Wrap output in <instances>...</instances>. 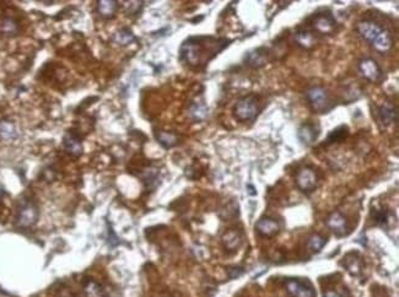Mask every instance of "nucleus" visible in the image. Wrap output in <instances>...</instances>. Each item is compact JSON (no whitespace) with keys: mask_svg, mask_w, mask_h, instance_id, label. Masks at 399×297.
<instances>
[{"mask_svg":"<svg viewBox=\"0 0 399 297\" xmlns=\"http://www.w3.org/2000/svg\"><path fill=\"white\" fill-rule=\"evenodd\" d=\"M324 297H342V296H340L339 293H337L336 291L328 290V291H325V293H324Z\"/></svg>","mask_w":399,"mask_h":297,"instance_id":"28","label":"nucleus"},{"mask_svg":"<svg viewBox=\"0 0 399 297\" xmlns=\"http://www.w3.org/2000/svg\"><path fill=\"white\" fill-rule=\"evenodd\" d=\"M334 26H336V20L331 15L328 14H318L313 16L312 27L316 32L322 33V35H328L334 31Z\"/></svg>","mask_w":399,"mask_h":297,"instance_id":"9","label":"nucleus"},{"mask_svg":"<svg viewBox=\"0 0 399 297\" xmlns=\"http://www.w3.org/2000/svg\"><path fill=\"white\" fill-rule=\"evenodd\" d=\"M325 243H327V240H325L323 236L316 234V235H312L311 237L308 238L307 246H308V248L312 250V252L318 253V252H321L322 249H323Z\"/></svg>","mask_w":399,"mask_h":297,"instance_id":"21","label":"nucleus"},{"mask_svg":"<svg viewBox=\"0 0 399 297\" xmlns=\"http://www.w3.org/2000/svg\"><path fill=\"white\" fill-rule=\"evenodd\" d=\"M296 41L303 48H309L315 44V37L308 31H299L296 33Z\"/></svg>","mask_w":399,"mask_h":297,"instance_id":"24","label":"nucleus"},{"mask_svg":"<svg viewBox=\"0 0 399 297\" xmlns=\"http://www.w3.org/2000/svg\"><path fill=\"white\" fill-rule=\"evenodd\" d=\"M97 10L102 16L110 17L117 10V2L113 0H101L97 3Z\"/></svg>","mask_w":399,"mask_h":297,"instance_id":"18","label":"nucleus"},{"mask_svg":"<svg viewBox=\"0 0 399 297\" xmlns=\"http://www.w3.org/2000/svg\"><path fill=\"white\" fill-rule=\"evenodd\" d=\"M3 194H4V189H3V187H2V185H0V198H2V197H3Z\"/></svg>","mask_w":399,"mask_h":297,"instance_id":"29","label":"nucleus"},{"mask_svg":"<svg viewBox=\"0 0 399 297\" xmlns=\"http://www.w3.org/2000/svg\"><path fill=\"white\" fill-rule=\"evenodd\" d=\"M285 287L291 297H316V291L311 285H307L297 279H287L285 281Z\"/></svg>","mask_w":399,"mask_h":297,"instance_id":"8","label":"nucleus"},{"mask_svg":"<svg viewBox=\"0 0 399 297\" xmlns=\"http://www.w3.org/2000/svg\"><path fill=\"white\" fill-rule=\"evenodd\" d=\"M17 136L15 125L11 122L3 121L0 122V138L3 140H12Z\"/></svg>","mask_w":399,"mask_h":297,"instance_id":"19","label":"nucleus"},{"mask_svg":"<svg viewBox=\"0 0 399 297\" xmlns=\"http://www.w3.org/2000/svg\"><path fill=\"white\" fill-rule=\"evenodd\" d=\"M113 39H115L116 43H118L121 45H127V44H130L131 42H133L135 39V37H134L133 32H131L130 30L122 29L115 33Z\"/></svg>","mask_w":399,"mask_h":297,"instance_id":"20","label":"nucleus"},{"mask_svg":"<svg viewBox=\"0 0 399 297\" xmlns=\"http://www.w3.org/2000/svg\"><path fill=\"white\" fill-rule=\"evenodd\" d=\"M256 230L262 236L272 237V236L278 234L279 230H280V226H279V223L276 222L274 219H272V217H262V219H259L257 221Z\"/></svg>","mask_w":399,"mask_h":297,"instance_id":"12","label":"nucleus"},{"mask_svg":"<svg viewBox=\"0 0 399 297\" xmlns=\"http://www.w3.org/2000/svg\"><path fill=\"white\" fill-rule=\"evenodd\" d=\"M325 223L337 236H344L348 234V220L339 211H334L325 220Z\"/></svg>","mask_w":399,"mask_h":297,"instance_id":"10","label":"nucleus"},{"mask_svg":"<svg viewBox=\"0 0 399 297\" xmlns=\"http://www.w3.org/2000/svg\"><path fill=\"white\" fill-rule=\"evenodd\" d=\"M84 292L86 297H103V290L102 287L98 285L96 281L88 280L84 286Z\"/></svg>","mask_w":399,"mask_h":297,"instance_id":"22","label":"nucleus"},{"mask_svg":"<svg viewBox=\"0 0 399 297\" xmlns=\"http://www.w3.org/2000/svg\"><path fill=\"white\" fill-rule=\"evenodd\" d=\"M223 242L224 246H225L229 250H236L241 246L242 243V237L239 235V232L231 230V231H227L225 235L223 236Z\"/></svg>","mask_w":399,"mask_h":297,"instance_id":"15","label":"nucleus"},{"mask_svg":"<svg viewBox=\"0 0 399 297\" xmlns=\"http://www.w3.org/2000/svg\"><path fill=\"white\" fill-rule=\"evenodd\" d=\"M306 99L309 106L317 113H328L334 108V103L327 88L322 86H313L306 93Z\"/></svg>","mask_w":399,"mask_h":297,"instance_id":"4","label":"nucleus"},{"mask_svg":"<svg viewBox=\"0 0 399 297\" xmlns=\"http://www.w3.org/2000/svg\"><path fill=\"white\" fill-rule=\"evenodd\" d=\"M356 31L362 39L368 42L372 48L379 53L383 54L392 50L393 38L391 33L380 26L372 20L359 21L356 25Z\"/></svg>","mask_w":399,"mask_h":297,"instance_id":"2","label":"nucleus"},{"mask_svg":"<svg viewBox=\"0 0 399 297\" xmlns=\"http://www.w3.org/2000/svg\"><path fill=\"white\" fill-rule=\"evenodd\" d=\"M346 135H348V128H346L345 125H340V127H338L334 130L330 131L329 135L327 138V142L328 143L342 142Z\"/></svg>","mask_w":399,"mask_h":297,"instance_id":"25","label":"nucleus"},{"mask_svg":"<svg viewBox=\"0 0 399 297\" xmlns=\"http://www.w3.org/2000/svg\"><path fill=\"white\" fill-rule=\"evenodd\" d=\"M0 31L4 33V35H15V33L18 31L16 21L11 19V17H6V19L3 20L2 24H0Z\"/></svg>","mask_w":399,"mask_h":297,"instance_id":"23","label":"nucleus"},{"mask_svg":"<svg viewBox=\"0 0 399 297\" xmlns=\"http://www.w3.org/2000/svg\"><path fill=\"white\" fill-rule=\"evenodd\" d=\"M227 42L226 38H215L211 36L189 37L181 45V59L193 66L207 64L229 44Z\"/></svg>","mask_w":399,"mask_h":297,"instance_id":"1","label":"nucleus"},{"mask_svg":"<svg viewBox=\"0 0 399 297\" xmlns=\"http://www.w3.org/2000/svg\"><path fill=\"white\" fill-rule=\"evenodd\" d=\"M379 115L383 125H391L395 123L398 119V112L394 105L392 103H385L380 107Z\"/></svg>","mask_w":399,"mask_h":297,"instance_id":"13","label":"nucleus"},{"mask_svg":"<svg viewBox=\"0 0 399 297\" xmlns=\"http://www.w3.org/2000/svg\"><path fill=\"white\" fill-rule=\"evenodd\" d=\"M359 70L361 75L367 80L372 82H379L382 80V70L380 65L372 58H364L359 62Z\"/></svg>","mask_w":399,"mask_h":297,"instance_id":"7","label":"nucleus"},{"mask_svg":"<svg viewBox=\"0 0 399 297\" xmlns=\"http://www.w3.org/2000/svg\"><path fill=\"white\" fill-rule=\"evenodd\" d=\"M155 138L159 142V144H161L165 149L173 148V146H176L178 143V138L176 134L170 133V131L158 130L155 133Z\"/></svg>","mask_w":399,"mask_h":297,"instance_id":"16","label":"nucleus"},{"mask_svg":"<svg viewBox=\"0 0 399 297\" xmlns=\"http://www.w3.org/2000/svg\"><path fill=\"white\" fill-rule=\"evenodd\" d=\"M38 219V210L37 207L31 201H25V203L18 208L17 211V225L21 227H30L33 223H36Z\"/></svg>","mask_w":399,"mask_h":297,"instance_id":"5","label":"nucleus"},{"mask_svg":"<svg viewBox=\"0 0 399 297\" xmlns=\"http://www.w3.org/2000/svg\"><path fill=\"white\" fill-rule=\"evenodd\" d=\"M373 217H374V221L379 223V225L386 226L387 223L389 222V219H391V214H389V211L387 210H377L374 211Z\"/></svg>","mask_w":399,"mask_h":297,"instance_id":"27","label":"nucleus"},{"mask_svg":"<svg viewBox=\"0 0 399 297\" xmlns=\"http://www.w3.org/2000/svg\"><path fill=\"white\" fill-rule=\"evenodd\" d=\"M64 148L69 154L74 156H79L82 152V145L80 139L72 133H68L64 138Z\"/></svg>","mask_w":399,"mask_h":297,"instance_id":"14","label":"nucleus"},{"mask_svg":"<svg viewBox=\"0 0 399 297\" xmlns=\"http://www.w3.org/2000/svg\"><path fill=\"white\" fill-rule=\"evenodd\" d=\"M318 178L311 167H302L296 173V185L302 192H312L317 187Z\"/></svg>","mask_w":399,"mask_h":297,"instance_id":"6","label":"nucleus"},{"mask_svg":"<svg viewBox=\"0 0 399 297\" xmlns=\"http://www.w3.org/2000/svg\"><path fill=\"white\" fill-rule=\"evenodd\" d=\"M319 135V127L315 123L302 124L297 130V138L305 145H311L317 140Z\"/></svg>","mask_w":399,"mask_h":297,"instance_id":"11","label":"nucleus"},{"mask_svg":"<svg viewBox=\"0 0 399 297\" xmlns=\"http://www.w3.org/2000/svg\"><path fill=\"white\" fill-rule=\"evenodd\" d=\"M259 99L256 95L242 97L233 108V115L241 122H252L259 115Z\"/></svg>","mask_w":399,"mask_h":297,"instance_id":"3","label":"nucleus"},{"mask_svg":"<svg viewBox=\"0 0 399 297\" xmlns=\"http://www.w3.org/2000/svg\"><path fill=\"white\" fill-rule=\"evenodd\" d=\"M345 266L346 270L352 275H359L361 271V264L360 260L358 258H346L345 260Z\"/></svg>","mask_w":399,"mask_h":297,"instance_id":"26","label":"nucleus"},{"mask_svg":"<svg viewBox=\"0 0 399 297\" xmlns=\"http://www.w3.org/2000/svg\"><path fill=\"white\" fill-rule=\"evenodd\" d=\"M246 63H247L248 65L253 66V68H259V66L267 64L265 53H263L262 48L253 52H250V53L246 56Z\"/></svg>","mask_w":399,"mask_h":297,"instance_id":"17","label":"nucleus"}]
</instances>
